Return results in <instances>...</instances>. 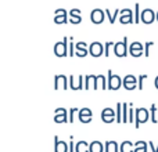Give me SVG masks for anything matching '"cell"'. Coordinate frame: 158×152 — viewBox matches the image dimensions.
<instances>
[{
	"label": "cell",
	"mask_w": 158,
	"mask_h": 152,
	"mask_svg": "<svg viewBox=\"0 0 158 152\" xmlns=\"http://www.w3.org/2000/svg\"><path fill=\"white\" fill-rule=\"evenodd\" d=\"M54 54H56V57H60V58L69 55V46H68V39H67V36L61 42H57V43L54 44Z\"/></svg>",
	"instance_id": "1"
},
{
	"label": "cell",
	"mask_w": 158,
	"mask_h": 152,
	"mask_svg": "<svg viewBox=\"0 0 158 152\" xmlns=\"http://www.w3.org/2000/svg\"><path fill=\"white\" fill-rule=\"evenodd\" d=\"M114 53L117 57L125 58L129 54V47H128V38H123L122 42H118L114 46Z\"/></svg>",
	"instance_id": "2"
},
{
	"label": "cell",
	"mask_w": 158,
	"mask_h": 152,
	"mask_svg": "<svg viewBox=\"0 0 158 152\" xmlns=\"http://www.w3.org/2000/svg\"><path fill=\"white\" fill-rule=\"evenodd\" d=\"M150 119V111L147 108H136V119H135V127L139 129L140 125L146 123Z\"/></svg>",
	"instance_id": "3"
},
{
	"label": "cell",
	"mask_w": 158,
	"mask_h": 152,
	"mask_svg": "<svg viewBox=\"0 0 158 152\" xmlns=\"http://www.w3.org/2000/svg\"><path fill=\"white\" fill-rule=\"evenodd\" d=\"M108 76H107V84H108V90H118L121 86H122V80H121V78L118 75L112 74L111 69H108Z\"/></svg>",
	"instance_id": "4"
},
{
	"label": "cell",
	"mask_w": 158,
	"mask_h": 152,
	"mask_svg": "<svg viewBox=\"0 0 158 152\" xmlns=\"http://www.w3.org/2000/svg\"><path fill=\"white\" fill-rule=\"evenodd\" d=\"M122 86H123V89L132 91V90L139 87V80H137V78L135 75H126L122 79Z\"/></svg>",
	"instance_id": "5"
},
{
	"label": "cell",
	"mask_w": 158,
	"mask_h": 152,
	"mask_svg": "<svg viewBox=\"0 0 158 152\" xmlns=\"http://www.w3.org/2000/svg\"><path fill=\"white\" fill-rule=\"evenodd\" d=\"M89 54L94 58L101 57V55H104V46L100 42H93L89 46Z\"/></svg>",
	"instance_id": "6"
},
{
	"label": "cell",
	"mask_w": 158,
	"mask_h": 152,
	"mask_svg": "<svg viewBox=\"0 0 158 152\" xmlns=\"http://www.w3.org/2000/svg\"><path fill=\"white\" fill-rule=\"evenodd\" d=\"M101 120L104 123H112V122H117V112L114 111L112 108H104L101 111Z\"/></svg>",
	"instance_id": "7"
},
{
	"label": "cell",
	"mask_w": 158,
	"mask_h": 152,
	"mask_svg": "<svg viewBox=\"0 0 158 152\" xmlns=\"http://www.w3.org/2000/svg\"><path fill=\"white\" fill-rule=\"evenodd\" d=\"M54 122L56 123H69V116H67V109L60 106L54 111Z\"/></svg>",
	"instance_id": "8"
},
{
	"label": "cell",
	"mask_w": 158,
	"mask_h": 152,
	"mask_svg": "<svg viewBox=\"0 0 158 152\" xmlns=\"http://www.w3.org/2000/svg\"><path fill=\"white\" fill-rule=\"evenodd\" d=\"M78 119H79V122H82V123H90L92 122V119H93V112L90 111L89 108H81L79 109V112H78Z\"/></svg>",
	"instance_id": "9"
},
{
	"label": "cell",
	"mask_w": 158,
	"mask_h": 152,
	"mask_svg": "<svg viewBox=\"0 0 158 152\" xmlns=\"http://www.w3.org/2000/svg\"><path fill=\"white\" fill-rule=\"evenodd\" d=\"M144 53V47L140 42H133V43L129 46V54L132 57H140V55Z\"/></svg>",
	"instance_id": "10"
},
{
	"label": "cell",
	"mask_w": 158,
	"mask_h": 152,
	"mask_svg": "<svg viewBox=\"0 0 158 152\" xmlns=\"http://www.w3.org/2000/svg\"><path fill=\"white\" fill-rule=\"evenodd\" d=\"M60 86H63L64 90L69 89V84H68V82H67V76L63 75V74L57 75V76L54 78V90H56V91L60 89Z\"/></svg>",
	"instance_id": "11"
},
{
	"label": "cell",
	"mask_w": 158,
	"mask_h": 152,
	"mask_svg": "<svg viewBox=\"0 0 158 152\" xmlns=\"http://www.w3.org/2000/svg\"><path fill=\"white\" fill-rule=\"evenodd\" d=\"M54 152H69V144L60 140L58 136H54Z\"/></svg>",
	"instance_id": "12"
},
{
	"label": "cell",
	"mask_w": 158,
	"mask_h": 152,
	"mask_svg": "<svg viewBox=\"0 0 158 152\" xmlns=\"http://www.w3.org/2000/svg\"><path fill=\"white\" fill-rule=\"evenodd\" d=\"M90 19H92L93 24H101V22L104 21V13L100 8H96V10H93L92 14H90Z\"/></svg>",
	"instance_id": "13"
},
{
	"label": "cell",
	"mask_w": 158,
	"mask_h": 152,
	"mask_svg": "<svg viewBox=\"0 0 158 152\" xmlns=\"http://www.w3.org/2000/svg\"><path fill=\"white\" fill-rule=\"evenodd\" d=\"M154 19H156V15H154L153 10H150V8H146L142 13V17H140V21L144 22V24H151Z\"/></svg>",
	"instance_id": "14"
},
{
	"label": "cell",
	"mask_w": 158,
	"mask_h": 152,
	"mask_svg": "<svg viewBox=\"0 0 158 152\" xmlns=\"http://www.w3.org/2000/svg\"><path fill=\"white\" fill-rule=\"evenodd\" d=\"M87 49H86V43L85 42H78V43H75V55H78V57H85V55H87Z\"/></svg>",
	"instance_id": "15"
},
{
	"label": "cell",
	"mask_w": 158,
	"mask_h": 152,
	"mask_svg": "<svg viewBox=\"0 0 158 152\" xmlns=\"http://www.w3.org/2000/svg\"><path fill=\"white\" fill-rule=\"evenodd\" d=\"M67 21H69V19H67V11L65 10H57L56 11V18H54V22L56 24H65Z\"/></svg>",
	"instance_id": "16"
},
{
	"label": "cell",
	"mask_w": 158,
	"mask_h": 152,
	"mask_svg": "<svg viewBox=\"0 0 158 152\" xmlns=\"http://www.w3.org/2000/svg\"><path fill=\"white\" fill-rule=\"evenodd\" d=\"M75 152H90V144L85 140H81L75 144Z\"/></svg>",
	"instance_id": "17"
},
{
	"label": "cell",
	"mask_w": 158,
	"mask_h": 152,
	"mask_svg": "<svg viewBox=\"0 0 158 152\" xmlns=\"http://www.w3.org/2000/svg\"><path fill=\"white\" fill-rule=\"evenodd\" d=\"M119 21H121V24H131V22L133 21V18H132V13L129 10H122L121 11Z\"/></svg>",
	"instance_id": "18"
},
{
	"label": "cell",
	"mask_w": 158,
	"mask_h": 152,
	"mask_svg": "<svg viewBox=\"0 0 158 152\" xmlns=\"http://www.w3.org/2000/svg\"><path fill=\"white\" fill-rule=\"evenodd\" d=\"M119 152H135V144L132 141H129V140H125L121 144Z\"/></svg>",
	"instance_id": "19"
},
{
	"label": "cell",
	"mask_w": 158,
	"mask_h": 152,
	"mask_svg": "<svg viewBox=\"0 0 158 152\" xmlns=\"http://www.w3.org/2000/svg\"><path fill=\"white\" fill-rule=\"evenodd\" d=\"M104 144L98 140H94V141L90 142V152H104Z\"/></svg>",
	"instance_id": "20"
},
{
	"label": "cell",
	"mask_w": 158,
	"mask_h": 152,
	"mask_svg": "<svg viewBox=\"0 0 158 152\" xmlns=\"http://www.w3.org/2000/svg\"><path fill=\"white\" fill-rule=\"evenodd\" d=\"M135 152H148V142L143 141H136L135 142Z\"/></svg>",
	"instance_id": "21"
},
{
	"label": "cell",
	"mask_w": 158,
	"mask_h": 152,
	"mask_svg": "<svg viewBox=\"0 0 158 152\" xmlns=\"http://www.w3.org/2000/svg\"><path fill=\"white\" fill-rule=\"evenodd\" d=\"M104 152H110V151H112V152H119V147H118V144H117V141H107L106 144H104Z\"/></svg>",
	"instance_id": "22"
},
{
	"label": "cell",
	"mask_w": 158,
	"mask_h": 152,
	"mask_svg": "<svg viewBox=\"0 0 158 152\" xmlns=\"http://www.w3.org/2000/svg\"><path fill=\"white\" fill-rule=\"evenodd\" d=\"M69 15H71V18H69V22H71V24H79V22L82 21L81 11L79 10H72L71 13H69Z\"/></svg>",
	"instance_id": "23"
},
{
	"label": "cell",
	"mask_w": 158,
	"mask_h": 152,
	"mask_svg": "<svg viewBox=\"0 0 158 152\" xmlns=\"http://www.w3.org/2000/svg\"><path fill=\"white\" fill-rule=\"evenodd\" d=\"M150 120L154 125L158 123V109L156 108V104H151L150 106Z\"/></svg>",
	"instance_id": "24"
},
{
	"label": "cell",
	"mask_w": 158,
	"mask_h": 152,
	"mask_svg": "<svg viewBox=\"0 0 158 152\" xmlns=\"http://www.w3.org/2000/svg\"><path fill=\"white\" fill-rule=\"evenodd\" d=\"M122 123H129V104H122Z\"/></svg>",
	"instance_id": "25"
},
{
	"label": "cell",
	"mask_w": 158,
	"mask_h": 152,
	"mask_svg": "<svg viewBox=\"0 0 158 152\" xmlns=\"http://www.w3.org/2000/svg\"><path fill=\"white\" fill-rule=\"evenodd\" d=\"M117 123H122V104L117 102Z\"/></svg>",
	"instance_id": "26"
},
{
	"label": "cell",
	"mask_w": 158,
	"mask_h": 152,
	"mask_svg": "<svg viewBox=\"0 0 158 152\" xmlns=\"http://www.w3.org/2000/svg\"><path fill=\"white\" fill-rule=\"evenodd\" d=\"M115 46V43L114 42H107L106 44H104V57H108L110 55V50H111V47H114Z\"/></svg>",
	"instance_id": "27"
},
{
	"label": "cell",
	"mask_w": 158,
	"mask_h": 152,
	"mask_svg": "<svg viewBox=\"0 0 158 152\" xmlns=\"http://www.w3.org/2000/svg\"><path fill=\"white\" fill-rule=\"evenodd\" d=\"M98 82H101V89L108 90V84H107V79L104 75H98Z\"/></svg>",
	"instance_id": "28"
},
{
	"label": "cell",
	"mask_w": 158,
	"mask_h": 152,
	"mask_svg": "<svg viewBox=\"0 0 158 152\" xmlns=\"http://www.w3.org/2000/svg\"><path fill=\"white\" fill-rule=\"evenodd\" d=\"M153 42H146V43H144V57L146 58H148V57H150V47L151 46H153Z\"/></svg>",
	"instance_id": "29"
},
{
	"label": "cell",
	"mask_w": 158,
	"mask_h": 152,
	"mask_svg": "<svg viewBox=\"0 0 158 152\" xmlns=\"http://www.w3.org/2000/svg\"><path fill=\"white\" fill-rule=\"evenodd\" d=\"M147 78H148L147 74H143V75H140L139 78H137V80H139V87H137V89H139V90H143V83H144V80Z\"/></svg>",
	"instance_id": "30"
},
{
	"label": "cell",
	"mask_w": 158,
	"mask_h": 152,
	"mask_svg": "<svg viewBox=\"0 0 158 152\" xmlns=\"http://www.w3.org/2000/svg\"><path fill=\"white\" fill-rule=\"evenodd\" d=\"M106 13H107V15H108L110 22H111V24H114L115 19H117V17H118V14H121V11H118V10H117L114 14H112V15H111V13H110V11H106Z\"/></svg>",
	"instance_id": "31"
},
{
	"label": "cell",
	"mask_w": 158,
	"mask_h": 152,
	"mask_svg": "<svg viewBox=\"0 0 158 152\" xmlns=\"http://www.w3.org/2000/svg\"><path fill=\"white\" fill-rule=\"evenodd\" d=\"M68 112H69V123H74V120H75V114H77V112H79V109H78V108H71Z\"/></svg>",
	"instance_id": "32"
},
{
	"label": "cell",
	"mask_w": 158,
	"mask_h": 152,
	"mask_svg": "<svg viewBox=\"0 0 158 152\" xmlns=\"http://www.w3.org/2000/svg\"><path fill=\"white\" fill-rule=\"evenodd\" d=\"M69 89L75 90V91L78 90V86L75 84V80H74V76H69Z\"/></svg>",
	"instance_id": "33"
},
{
	"label": "cell",
	"mask_w": 158,
	"mask_h": 152,
	"mask_svg": "<svg viewBox=\"0 0 158 152\" xmlns=\"http://www.w3.org/2000/svg\"><path fill=\"white\" fill-rule=\"evenodd\" d=\"M75 55V44L72 43H69V57H74Z\"/></svg>",
	"instance_id": "34"
},
{
	"label": "cell",
	"mask_w": 158,
	"mask_h": 152,
	"mask_svg": "<svg viewBox=\"0 0 158 152\" xmlns=\"http://www.w3.org/2000/svg\"><path fill=\"white\" fill-rule=\"evenodd\" d=\"M148 147H150L151 152H158V144H157V147H156V145H154L151 141H148Z\"/></svg>",
	"instance_id": "35"
},
{
	"label": "cell",
	"mask_w": 158,
	"mask_h": 152,
	"mask_svg": "<svg viewBox=\"0 0 158 152\" xmlns=\"http://www.w3.org/2000/svg\"><path fill=\"white\" fill-rule=\"evenodd\" d=\"M69 152H75V142L74 141H69Z\"/></svg>",
	"instance_id": "36"
},
{
	"label": "cell",
	"mask_w": 158,
	"mask_h": 152,
	"mask_svg": "<svg viewBox=\"0 0 158 152\" xmlns=\"http://www.w3.org/2000/svg\"><path fill=\"white\" fill-rule=\"evenodd\" d=\"M154 86H156V89L158 90V76L156 78V80H154Z\"/></svg>",
	"instance_id": "37"
},
{
	"label": "cell",
	"mask_w": 158,
	"mask_h": 152,
	"mask_svg": "<svg viewBox=\"0 0 158 152\" xmlns=\"http://www.w3.org/2000/svg\"><path fill=\"white\" fill-rule=\"evenodd\" d=\"M157 21H158V13H157Z\"/></svg>",
	"instance_id": "38"
}]
</instances>
